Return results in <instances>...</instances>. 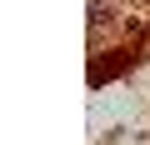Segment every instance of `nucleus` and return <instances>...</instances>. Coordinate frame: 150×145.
Segmentation results:
<instances>
[{"label":"nucleus","instance_id":"1","mask_svg":"<svg viewBox=\"0 0 150 145\" xmlns=\"http://www.w3.org/2000/svg\"><path fill=\"white\" fill-rule=\"evenodd\" d=\"M110 20H115V15L105 10V0H90V35H100V30H105Z\"/></svg>","mask_w":150,"mask_h":145},{"label":"nucleus","instance_id":"2","mask_svg":"<svg viewBox=\"0 0 150 145\" xmlns=\"http://www.w3.org/2000/svg\"><path fill=\"white\" fill-rule=\"evenodd\" d=\"M140 5H150V0H140Z\"/></svg>","mask_w":150,"mask_h":145}]
</instances>
